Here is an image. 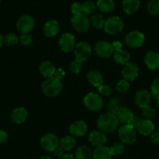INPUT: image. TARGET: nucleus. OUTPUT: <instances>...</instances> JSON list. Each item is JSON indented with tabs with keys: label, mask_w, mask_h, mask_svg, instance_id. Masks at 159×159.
Instances as JSON below:
<instances>
[{
	"label": "nucleus",
	"mask_w": 159,
	"mask_h": 159,
	"mask_svg": "<svg viewBox=\"0 0 159 159\" xmlns=\"http://www.w3.org/2000/svg\"><path fill=\"white\" fill-rule=\"evenodd\" d=\"M121 108L120 107V100L118 98H114V99H111L110 102L108 104V113H113V114L116 115L119 109Z\"/></svg>",
	"instance_id": "obj_31"
},
{
	"label": "nucleus",
	"mask_w": 159,
	"mask_h": 159,
	"mask_svg": "<svg viewBox=\"0 0 159 159\" xmlns=\"http://www.w3.org/2000/svg\"><path fill=\"white\" fill-rule=\"evenodd\" d=\"M144 40L145 37L143 34L140 31L134 30L127 34L125 38V43L129 48H137L143 45Z\"/></svg>",
	"instance_id": "obj_6"
},
{
	"label": "nucleus",
	"mask_w": 159,
	"mask_h": 159,
	"mask_svg": "<svg viewBox=\"0 0 159 159\" xmlns=\"http://www.w3.org/2000/svg\"><path fill=\"white\" fill-rule=\"evenodd\" d=\"M96 6L101 12H110L115 8V2L113 0H98Z\"/></svg>",
	"instance_id": "obj_26"
},
{
	"label": "nucleus",
	"mask_w": 159,
	"mask_h": 159,
	"mask_svg": "<svg viewBox=\"0 0 159 159\" xmlns=\"http://www.w3.org/2000/svg\"><path fill=\"white\" fill-rule=\"evenodd\" d=\"M123 26H124V23L119 17L112 16L106 20L104 29L107 34L115 35L121 32L122 30L123 29Z\"/></svg>",
	"instance_id": "obj_4"
},
{
	"label": "nucleus",
	"mask_w": 159,
	"mask_h": 159,
	"mask_svg": "<svg viewBox=\"0 0 159 159\" xmlns=\"http://www.w3.org/2000/svg\"><path fill=\"white\" fill-rule=\"evenodd\" d=\"M96 5L91 1H86L81 4V11L84 15L93 13L96 9Z\"/></svg>",
	"instance_id": "obj_30"
},
{
	"label": "nucleus",
	"mask_w": 159,
	"mask_h": 159,
	"mask_svg": "<svg viewBox=\"0 0 159 159\" xmlns=\"http://www.w3.org/2000/svg\"><path fill=\"white\" fill-rule=\"evenodd\" d=\"M74 54L76 59L84 61L90 57L91 54V48L87 42H80L75 47Z\"/></svg>",
	"instance_id": "obj_10"
},
{
	"label": "nucleus",
	"mask_w": 159,
	"mask_h": 159,
	"mask_svg": "<svg viewBox=\"0 0 159 159\" xmlns=\"http://www.w3.org/2000/svg\"><path fill=\"white\" fill-rule=\"evenodd\" d=\"M136 128L140 134L148 136L153 133L154 130V126L153 123L151 122V120L143 119L140 120L138 121V123L136 125Z\"/></svg>",
	"instance_id": "obj_13"
},
{
	"label": "nucleus",
	"mask_w": 159,
	"mask_h": 159,
	"mask_svg": "<svg viewBox=\"0 0 159 159\" xmlns=\"http://www.w3.org/2000/svg\"><path fill=\"white\" fill-rule=\"evenodd\" d=\"M91 22L93 26L97 29H102V28H104V24H105V21H104V18L100 14H94V15L92 16Z\"/></svg>",
	"instance_id": "obj_32"
},
{
	"label": "nucleus",
	"mask_w": 159,
	"mask_h": 159,
	"mask_svg": "<svg viewBox=\"0 0 159 159\" xmlns=\"http://www.w3.org/2000/svg\"><path fill=\"white\" fill-rule=\"evenodd\" d=\"M40 159H51V158H49V157H47V156H45V157H42L41 158H40Z\"/></svg>",
	"instance_id": "obj_52"
},
{
	"label": "nucleus",
	"mask_w": 159,
	"mask_h": 159,
	"mask_svg": "<svg viewBox=\"0 0 159 159\" xmlns=\"http://www.w3.org/2000/svg\"><path fill=\"white\" fill-rule=\"evenodd\" d=\"M139 120H140L138 119V117H137V116H134L133 117H132V119L130 120V122H129L128 124H129V125H130V126H132V127H135Z\"/></svg>",
	"instance_id": "obj_48"
},
{
	"label": "nucleus",
	"mask_w": 159,
	"mask_h": 159,
	"mask_svg": "<svg viewBox=\"0 0 159 159\" xmlns=\"http://www.w3.org/2000/svg\"><path fill=\"white\" fill-rule=\"evenodd\" d=\"M20 43L24 46H28L32 42V37L28 34H23L20 37Z\"/></svg>",
	"instance_id": "obj_41"
},
{
	"label": "nucleus",
	"mask_w": 159,
	"mask_h": 159,
	"mask_svg": "<svg viewBox=\"0 0 159 159\" xmlns=\"http://www.w3.org/2000/svg\"><path fill=\"white\" fill-rule=\"evenodd\" d=\"M140 0H123V8L127 15H132L138 10Z\"/></svg>",
	"instance_id": "obj_23"
},
{
	"label": "nucleus",
	"mask_w": 159,
	"mask_h": 159,
	"mask_svg": "<svg viewBox=\"0 0 159 159\" xmlns=\"http://www.w3.org/2000/svg\"><path fill=\"white\" fill-rule=\"evenodd\" d=\"M129 58H130V55L127 51L119 50L114 52V60L119 65H126L129 63Z\"/></svg>",
	"instance_id": "obj_27"
},
{
	"label": "nucleus",
	"mask_w": 159,
	"mask_h": 159,
	"mask_svg": "<svg viewBox=\"0 0 159 159\" xmlns=\"http://www.w3.org/2000/svg\"><path fill=\"white\" fill-rule=\"evenodd\" d=\"M142 113H143V117L146 120H151L155 116V110L153 108H151V107H150L149 106L143 108Z\"/></svg>",
	"instance_id": "obj_35"
},
{
	"label": "nucleus",
	"mask_w": 159,
	"mask_h": 159,
	"mask_svg": "<svg viewBox=\"0 0 159 159\" xmlns=\"http://www.w3.org/2000/svg\"><path fill=\"white\" fill-rule=\"evenodd\" d=\"M144 61L148 68L156 70L159 68V54L156 51H151L145 55Z\"/></svg>",
	"instance_id": "obj_17"
},
{
	"label": "nucleus",
	"mask_w": 159,
	"mask_h": 159,
	"mask_svg": "<svg viewBox=\"0 0 159 159\" xmlns=\"http://www.w3.org/2000/svg\"><path fill=\"white\" fill-rule=\"evenodd\" d=\"M65 71H64L63 69H62V68H59V69L56 70L55 72L54 75H53V77H55V79H59V80H61V79H63L64 77H65Z\"/></svg>",
	"instance_id": "obj_43"
},
{
	"label": "nucleus",
	"mask_w": 159,
	"mask_h": 159,
	"mask_svg": "<svg viewBox=\"0 0 159 159\" xmlns=\"http://www.w3.org/2000/svg\"><path fill=\"white\" fill-rule=\"evenodd\" d=\"M112 155H119L124 153L125 146L122 143H115L110 148Z\"/></svg>",
	"instance_id": "obj_34"
},
{
	"label": "nucleus",
	"mask_w": 159,
	"mask_h": 159,
	"mask_svg": "<svg viewBox=\"0 0 159 159\" xmlns=\"http://www.w3.org/2000/svg\"><path fill=\"white\" fill-rule=\"evenodd\" d=\"M87 126L84 121H76L70 126V134L73 136L82 137L86 134Z\"/></svg>",
	"instance_id": "obj_18"
},
{
	"label": "nucleus",
	"mask_w": 159,
	"mask_h": 159,
	"mask_svg": "<svg viewBox=\"0 0 159 159\" xmlns=\"http://www.w3.org/2000/svg\"><path fill=\"white\" fill-rule=\"evenodd\" d=\"M116 116L118 118V121L125 124H128L130 122L131 120L134 116L132 110L129 108L126 107H121L118 113H116Z\"/></svg>",
	"instance_id": "obj_19"
},
{
	"label": "nucleus",
	"mask_w": 159,
	"mask_h": 159,
	"mask_svg": "<svg viewBox=\"0 0 159 159\" xmlns=\"http://www.w3.org/2000/svg\"><path fill=\"white\" fill-rule=\"evenodd\" d=\"M72 26L78 32H86L90 27V20L86 15L81 13L73 16L71 18Z\"/></svg>",
	"instance_id": "obj_7"
},
{
	"label": "nucleus",
	"mask_w": 159,
	"mask_h": 159,
	"mask_svg": "<svg viewBox=\"0 0 159 159\" xmlns=\"http://www.w3.org/2000/svg\"><path fill=\"white\" fill-rule=\"evenodd\" d=\"M39 71L44 77L48 79V78H51L54 75L56 69L52 63H51L48 61H45L41 64L40 67H39Z\"/></svg>",
	"instance_id": "obj_22"
},
{
	"label": "nucleus",
	"mask_w": 159,
	"mask_h": 159,
	"mask_svg": "<svg viewBox=\"0 0 159 159\" xmlns=\"http://www.w3.org/2000/svg\"><path fill=\"white\" fill-rule=\"evenodd\" d=\"M98 93L104 96H109L112 94V89H111V87L108 85L102 84L99 87H98Z\"/></svg>",
	"instance_id": "obj_39"
},
{
	"label": "nucleus",
	"mask_w": 159,
	"mask_h": 159,
	"mask_svg": "<svg viewBox=\"0 0 159 159\" xmlns=\"http://www.w3.org/2000/svg\"><path fill=\"white\" fill-rule=\"evenodd\" d=\"M118 118L116 115L108 113L100 116L98 120V127L103 133H112L115 131L118 125Z\"/></svg>",
	"instance_id": "obj_1"
},
{
	"label": "nucleus",
	"mask_w": 159,
	"mask_h": 159,
	"mask_svg": "<svg viewBox=\"0 0 159 159\" xmlns=\"http://www.w3.org/2000/svg\"><path fill=\"white\" fill-rule=\"evenodd\" d=\"M94 51L97 55L101 57H104V58L109 57L111 54L113 53L112 44L106 41H102V40L97 42L94 46Z\"/></svg>",
	"instance_id": "obj_12"
},
{
	"label": "nucleus",
	"mask_w": 159,
	"mask_h": 159,
	"mask_svg": "<svg viewBox=\"0 0 159 159\" xmlns=\"http://www.w3.org/2000/svg\"><path fill=\"white\" fill-rule=\"evenodd\" d=\"M3 42H4V37H3V36L2 34H0V47L2 45Z\"/></svg>",
	"instance_id": "obj_50"
},
{
	"label": "nucleus",
	"mask_w": 159,
	"mask_h": 159,
	"mask_svg": "<svg viewBox=\"0 0 159 159\" xmlns=\"http://www.w3.org/2000/svg\"><path fill=\"white\" fill-rule=\"evenodd\" d=\"M59 25L56 20H48L44 26V34L46 37H52L59 33Z\"/></svg>",
	"instance_id": "obj_20"
},
{
	"label": "nucleus",
	"mask_w": 159,
	"mask_h": 159,
	"mask_svg": "<svg viewBox=\"0 0 159 159\" xmlns=\"http://www.w3.org/2000/svg\"><path fill=\"white\" fill-rule=\"evenodd\" d=\"M41 145L48 152H55L59 146V140L54 134H47L44 135L40 141Z\"/></svg>",
	"instance_id": "obj_8"
},
{
	"label": "nucleus",
	"mask_w": 159,
	"mask_h": 159,
	"mask_svg": "<svg viewBox=\"0 0 159 159\" xmlns=\"http://www.w3.org/2000/svg\"><path fill=\"white\" fill-rule=\"evenodd\" d=\"M112 50H113V52H115V51H119V50H121L122 43H120L119 41L113 42L112 44Z\"/></svg>",
	"instance_id": "obj_46"
},
{
	"label": "nucleus",
	"mask_w": 159,
	"mask_h": 159,
	"mask_svg": "<svg viewBox=\"0 0 159 159\" xmlns=\"http://www.w3.org/2000/svg\"><path fill=\"white\" fill-rule=\"evenodd\" d=\"M27 117V112L23 107L15 109L11 114V120L13 123L20 124L24 122Z\"/></svg>",
	"instance_id": "obj_21"
},
{
	"label": "nucleus",
	"mask_w": 159,
	"mask_h": 159,
	"mask_svg": "<svg viewBox=\"0 0 159 159\" xmlns=\"http://www.w3.org/2000/svg\"><path fill=\"white\" fill-rule=\"evenodd\" d=\"M116 89L118 90V93H125L129 89V84L128 81L126 79H123V80L119 81L118 83L117 84Z\"/></svg>",
	"instance_id": "obj_37"
},
{
	"label": "nucleus",
	"mask_w": 159,
	"mask_h": 159,
	"mask_svg": "<svg viewBox=\"0 0 159 159\" xmlns=\"http://www.w3.org/2000/svg\"><path fill=\"white\" fill-rule=\"evenodd\" d=\"M4 41L7 45H15L18 43V37L16 34H9L5 37Z\"/></svg>",
	"instance_id": "obj_38"
},
{
	"label": "nucleus",
	"mask_w": 159,
	"mask_h": 159,
	"mask_svg": "<svg viewBox=\"0 0 159 159\" xmlns=\"http://www.w3.org/2000/svg\"><path fill=\"white\" fill-rule=\"evenodd\" d=\"M122 73H123V78L126 81H133L138 75V67L135 64L129 62L126 65H125Z\"/></svg>",
	"instance_id": "obj_15"
},
{
	"label": "nucleus",
	"mask_w": 159,
	"mask_h": 159,
	"mask_svg": "<svg viewBox=\"0 0 159 159\" xmlns=\"http://www.w3.org/2000/svg\"><path fill=\"white\" fill-rule=\"evenodd\" d=\"M0 1H1V0H0Z\"/></svg>",
	"instance_id": "obj_53"
},
{
	"label": "nucleus",
	"mask_w": 159,
	"mask_h": 159,
	"mask_svg": "<svg viewBox=\"0 0 159 159\" xmlns=\"http://www.w3.org/2000/svg\"><path fill=\"white\" fill-rule=\"evenodd\" d=\"M151 141L154 144H159V132H156L151 134Z\"/></svg>",
	"instance_id": "obj_44"
},
{
	"label": "nucleus",
	"mask_w": 159,
	"mask_h": 159,
	"mask_svg": "<svg viewBox=\"0 0 159 159\" xmlns=\"http://www.w3.org/2000/svg\"><path fill=\"white\" fill-rule=\"evenodd\" d=\"M43 92L46 96L49 97H53L61 93L62 90V83L60 80L55 79V77H51L45 80L42 84Z\"/></svg>",
	"instance_id": "obj_2"
},
{
	"label": "nucleus",
	"mask_w": 159,
	"mask_h": 159,
	"mask_svg": "<svg viewBox=\"0 0 159 159\" xmlns=\"http://www.w3.org/2000/svg\"><path fill=\"white\" fill-rule=\"evenodd\" d=\"M151 96H154L155 99H157V96H159V79H155L152 82L151 85Z\"/></svg>",
	"instance_id": "obj_40"
},
{
	"label": "nucleus",
	"mask_w": 159,
	"mask_h": 159,
	"mask_svg": "<svg viewBox=\"0 0 159 159\" xmlns=\"http://www.w3.org/2000/svg\"><path fill=\"white\" fill-rule=\"evenodd\" d=\"M87 80L89 81L91 85L94 86L99 87L100 85H102L103 83V78L101 73L99 71H96V70H93V71H89L88 74L87 75Z\"/></svg>",
	"instance_id": "obj_25"
},
{
	"label": "nucleus",
	"mask_w": 159,
	"mask_h": 159,
	"mask_svg": "<svg viewBox=\"0 0 159 159\" xmlns=\"http://www.w3.org/2000/svg\"><path fill=\"white\" fill-rule=\"evenodd\" d=\"M81 68H82V61L77 59H75L70 65V70L74 74H78L81 71Z\"/></svg>",
	"instance_id": "obj_36"
},
{
	"label": "nucleus",
	"mask_w": 159,
	"mask_h": 159,
	"mask_svg": "<svg viewBox=\"0 0 159 159\" xmlns=\"http://www.w3.org/2000/svg\"><path fill=\"white\" fill-rule=\"evenodd\" d=\"M70 10H71V12L73 14V16L81 14L82 13V11H81V4H80L78 2L73 3L71 6Z\"/></svg>",
	"instance_id": "obj_42"
},
{
	"label": "nucleus",
	"mask_w": 159,
	"mask_h": 159,
	"mask_svg": "<svg viewBox=\"0 0 159 159\" xmlns=\"http://www.w3.org/2000/svg\"><path fill=\"white\" fill-rule=\"evenodd\" d=\"M157 107H158V108H159V96H157Z\"/></svg>",
	"instance_id": "obj_51"
},
{
	"label": "nucleus",
	"mask_w": 159,
	"mask_h": 159,
	"mask_svg": "<svg viewBox=\"0 0 159 159\" xmlns=\"http://www.w3.org/2000/svg\"><path fill=\"white\" fill-rule=\"evenodd\" d=\"M34 27V20L29 15H23L19 18L17 23V28L22 34H28Z\"/></svg>",
	"instance_id": "obj_9"
},
{
	"label": "nucleus",
	"mask_w": 159,
	"mask_h": 159,
	"mask_svg": "<svg viewBox=\"0 0 159 159\" xmlns=\"http://www.w3.org/2000/svg\"><path fill=\"white\" fill-rule=\"evenodd\" d=\"M76 145V140L71 136H65L59 141V147L64 151H70Z\"/></svg>",
	"instance_id": "obj_28"
},
{
	"label": "nucleus",
	"mask_w": 159,
	"mask_h": 159,
	"mask_svg": "<svg viewBox=\"0 0 159 159\" xmlns=\"http://www.w3.org/2000/svg\"><path fill=\"white\" fill-rule=\"evenodd\" d=\"M112 156L110 148L105 146L98 147L93 152L94 159H111Z\"/></svg>",
	"instance_id": "obj_24"
},
{
	"label": "nucleus",
	"mask_w": 159,
	"mask_h": 159,
	"mask_svg": "<svg viewBox=\"0 0 159 159\" xmlns=\"http://www.w3.org/2000/svg\"><path fill=\"white\" fill-rule=\"evenodd\" d=\"M147 11L150 15L157 16L159 14V0H151L147 4Z\"/></svg>",
	"instance_id": "obj_33"
},
{
	"label": "nucleus",
	"mask_w": 159,
	"mask_h": 159,
	"mask_svg": "<svg viewBox=\"0 0 159 159\" xmlns=\"http://www.w3.org/2000/svg\"><path fill=\"white\" fill-rule=\"evenodd\" d=\"M59 46L64 52H70L75 49L76 40L73 34L67 33L62 34L59 39Z\"/></svg>",
	"instance_id": "obj_11"
},
{
	"label": "nucleus",
	"mask_w": 159,
	"mask_h": 159,
	"mask_svg": "<svg viewBox=\"0 0 159 159\" xmlns=\"http://www.w3.org/2000/svg\"><path fill=\"white\" fill-rule=\"evenodd\" d=\"M84 105L91 111H100L104 107V102L101 96L94 93H89L84 97Z\"/></svg>",
	"instance_id": "obj_3"
},
{
	"label": "nucleus",
	"mask_w": 159,
	"mask_h": 159,
	"mask_svg": "<svg viewBox=\"0 0 159 159\" xmlns=\"http://www.w3.org/2000/svg\"><path fill=\"white\" fill-rule=\"evenodd\" d=\"M59 159H75L73 158V156L70 154H64L63 155H62L61 157H59Z\"/></svg>",
	"instance_id": "obj_49"
},
{
	"label": "nucleus",
	"mask_w": 159,
	"mask_h": 159,
	"mask_svg": "<svg viewBox=\"0 0 159 159\" xmlns=\"http://www.w3.org/2000/svg\"><path fill=\"white\" fill-rule=\"evenodd\" d=\"M8 140V135L3 130H0V144L6 143Z\"/></svg>",
	"instance_id": "obj_45"
},
{
	"label": "nucleus",
	"mask_w": 159,
	"mask_h": 159,
	"mask_svg": "<svg viewBox=\"0 0 159 159\" xmlns=\"http://www.w3.org/2000/svg\"><path fill=\"white\" fill-rule=\"evenodd\" d=\"M88 141L90 144L98 148L104 146V144L107 142V138L103 132L94 130L89 134Z\"/></svg>",
	"instance_id": "obj_16"
},
{
	"label": "nucleus",
	"mask_w": 159,
	"mask_h": 159,
	"mask_svg": "<svg viewBox=\"0 0 159 159\" xmlns=\"http://www.w3.org/2000/svg\"><path fill=\"white\" fill-rule=\"evenodd\" d=\"M118 136L122 142L125 144H133L137 140V133L133 127L124 124L118 130Z\"/></svg>",
	"instance_id": "obj_5"
},
{
	"label": "nucleus",
	"mask_w": 159,
	"mask_h": 159,
	"mask_svg": "<svg viewBox=\"0 0 159 159\" xmlns=\"http://www.w3.org/2000/svg\"><path fill=\"white\" fill-rule=\"evenodd\" d=\"M63 152H64V150L61 147H58L57 148L55 149V152H54V153H55V155H56V156H58V157H61L62 156V155H63L64 154H63Z\"/></svg>",
	"instance_id": "obj_47"
},
{
	"label": "nucleus",
	"mask_w": 159,
	"mask_h": 159,
	"mask_svg": "<svg viewBox=\"0 0 159 159\" xmlns=\"http://www.w3.org/2000/svg\"><path fill=\"white\" fill-rule=\"evenodd\" d=\"M151 99V95L147 90H140L135 96V102L140 108L148 107Z\"/></svg>",
	"instance_id": "obj_14"
},
{
	"label": "nucleus",
	"mask_w": 159,
	"mask_h": 159,
	"mask_svg": "<svg viewBox=\"0 0 159 159\" xmlns=\"http://www.w3.org/2000/svg\"><path fill=\"white\" fill-rule=\"evenodd\" d=\"M93 154L91 150L87 146H81L78 148L76 152L75 159H91Z\"/></svg>",
	"instance_id": "obj_29"
}]
</instances>
